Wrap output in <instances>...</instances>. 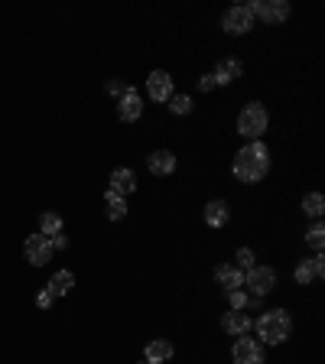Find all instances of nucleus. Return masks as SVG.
Masks as SVG:
<instances>
[{
    "label": "nucleus",
    "instance_id": "nucleus-20",
    "mask_svg": "<svg viewBox=\"0 0 325 364\" xmlns=\"http://www.w3.org/2000/svg\"><path fill=\"white\" fill-rule=\"evenodd\" d=\"M104 212H108L111 221H124V218H127V199L108 189V192H104Z\"/></svg>",
    "mask_w": 325,
    "mask_h": 364
},
{
    "label": "nucleus",
    "instance_id": "nucleus-8",
    "mask_svg": "<svg viewBox=\"0 0 325 364\" xmlns=\"http://www.w3.org/2000/svg\"><path fill=\"white\" fill-rule=\"evenodd\" d=\"M23 254H26V260H29L33 267H46L56 251H52V241L36 231V234H29V238L23 241Z\"/></svg>",
    "mask_w": 325,
    "mask_h": 364
},
{
    "label": "nucleus",
    "instance_id": "nucleus-2",
    "mask_svg": "<svg viewBox=\"0 0 325 364\" xmlns=\"http://www.w3.org/2000/svg\"><path fill=\"white\" fill-rule=\"evenodd\" d=\"M254 332L261 345H283L293 335V315L287 309H267L263 315H257Z\"/></svg>",
    "mask_w": 325,
    "mask_h": 364
},
{
    "label": "nucleus",
    "instance_id": "nucleus-27",
    "mask_svg": "<svg viewBox=\"0 0 325 364\" xmlns=\"http://www.w3.org/2000/svg\"><path fill=\"white\" fill-rule=\"evenodd\" d=\"M127 91H130V85L121 82V78H111V82H108V95H114V98H121V95H127Z\"/></svg>",
    "mask_w": 325,
    "mask_h": 364
},
{
    "label": "nucleus",
    "instance_id": "nucleus-21",
    "mask_svg": "<svg viewBox=\"0 0 325 364\" xmlns=\"http://www.w3.org/2000/svg\"><path fill=\"white\" fill-rule=\"evenodd\" d=\"M65 231V221L59 212H43L39 215V234H46V238H56V234H62Z\"/></svg>",
    "mask_w": 325,
    "mask_h": 364
},
{
    "label": "nucleus",
    "instance_id": "nucleus-11",
    "mask_svg": "<svg viewBox=\"0 0 325 364\" xmlns=\"http://www.w3.org/2000/svg\"><path fill=\"white\" fill-rule=\"evenodd\" d=\"M117 117L124 121V124H134V121H140L143 117V98H140V91L130 85V91L127 95H121L117 98Z\"/></svg>",
    "mask_w": 325,
    "mask_h": 364
},
{
    "label": "nucleus",
    "instance_id": "nucleus-12",
    "mask_svg": "<svg viewBox=\"0 0 325 364\" xmlns=\"http://www.w3.org/2000/svg\"><path fill=\"white\" fill-rule=\"evenodd\" d=\"M221 328H225L231 339H241V335H250V332H254V319H250V313L228 309V313L221 315Z\"/></svg>",
    "mask_w": 325,
    "mask_h": 364
},
{
    "label": "nucleus",
    "instance_id": "nucleus-26",
    "mask_svg": "<svg viewBox=\"0 0 325 364\" xmlns=\"http://www.w3.org/2000/svg\"><path fill=\"white\" fill-rule=\"evenodd\" d=\"M248 300H250L248 289H231V293H228V302H231V309H241V313H248Z\"/></svg>",
    "mask_w": 325,
    "mask_h": 364
},
{
    "label": "nucleus",
    "instance_id": "nucleus-16",
    "mask_svg": "<svg viewBox=\"0 0 325 364\" xmlns=\"http://www.w3.org/2000/svg\"><path fill=\"white\" fill-rule=\"evenodd\" d=\"M176 354V345L169 339H150L143 348V361L147 364H166Z\"/></svg>",
    "mask_w": 325,
    "mask_h": 364
},
{
    "label": "nucleus",
    "instance_id": "nucleus-29",
    "mask_svg": "<svg viewBox=\"0 0 325 364\" xmlns=\"http://www.w3.org/2000/svg\"><path fill=\"white\" fill-rule=\"evenodd\" d=\"M215 88V78H212V72H205V75H199V91L205 95V91H212Z\"/></svg>",
    "mask_w": 325,
    "mask_h": 364
},
{
    "label": "nucleus",
    "instance_id": "nucleus-23",
    "mask_svg": "<svg viewBox=\"0 0 325 364\" xmlns=\"http://www.w3.org/2000/svg\"><path fill=\"white\" fill-rule=\"evenodd\" d=\"M306 244H309L315 254H322V247H325V225L322 221H315V225L306 231Z\"/></svg>",
    "mask_w": 325,
    "mask_h": 364
},
{
    "label": "nucleus",
    "instance_id": "nucleus-22",
    "mask_svg": "<svg viewBox=\"0 0 325 364\" xmlns=\"http://www.w3.org/2000/svg\"><path fill=\"white\" fill-rule=\"evenodd\" d=\"M302 212L309 215V218H322V212H325V199H322V192H306L302 195Z\"/></svg>",
    "mask_w": 325,
    "mask_h": 364
},
{
    "label": "nucleus",
    "instance_id": "nucleus-17",
    "mask_svg": "<svg viewBox=\"0 0 325 364\" xmlns=\"http://www.w3.org/2000/svg\"><path fill=\"white\" fill-rule=\"evenodd\" d=\"M108 189L127 199V195L137 189V173H134V169H127V166H117V169L111 173V179H108Z\"/></svg>",
    "mask_w": 325,
    "mask_h": 364
},
{
    "label": "nucleus",
    "instance_id": "nucleus-25",
    "mask_svg": "<svg viewBox=\"0 0 325 364\" xmlns=\"http://www.w3.org/2000/svg\"><path fill=\"white\" fill-rule=\"evenodd\" d=\"M254 260H257V254L250 251V247H238V254H234V267H238V270H250V267H257Z\"/></svg>",
    "mask_w": 325,
    "mask_h": 364
},
{
    "label": "nucleus",
    "instance_id": "nucleus-10",
    "mask_svg": "<svg viewBox=\"0 0 325 364\" xmlns=\"http://www.w3.org/2000/svg\"><path fill=\"white\" fill-rule=\"evenodd\" d=\"M325 276V257L322 254H315L309 260H300L296 270H293V280L300 283V287H309V283H319Z\"/></svg>",
    "mask_w": 325,
    "mask_h": 364
},
{
    "label": "nucleus",
    "instance_id": "nucleus-30",
    "mask_svg": "<svg viewBox=\"0 0 325 364\" xmlns=\"http://www.w3.org/2000/svg\"><path fill=\"white\" fill-rule=\"evenodd\" d=\"M52 241V251H69V238H65V231L62 234H56V238H49Z\"/></svg>",
    "mask_w": 325,
    "mask_h": 364
},
{
    "label": "nucleus",
    "instance_id": "nucleus-4",
    "mask_svg": "<svg viewBox=\"0 0 325 364\" xmlns=\"http://www.w3.org/2000/svg\"><path fill=\"white\" fill-rule=\"evenodd\" d=\"M244 289H248L250 296L267 300V296L276 289V270H274V267H263V264L244 270Z\"/></svg>",
    "mask_w": 325,
    "mask_h": 364
},
{
    "label": "nucleus",
    "instance_id": "nucleus-3",
    "mask_svg": "<svg viewBox=\"0 0 325 364\" xmlns=\"http://www.w3.org/2000/svg\"><path fill=\"white\" fill-rule=\"evenodd\" d=\"M267 127H270V114H267V108H263L261 101H250V104H244L238 114V134L244 140H261L263 134H267Z\"/></svg>",
    "mask_w": 325,
    "mask_h": 364
},
{
    "label": "nucleus",
    "instance_id": "nucleus-15",
    "mask_svg": "<svg viewBox=\"0 0 325 364\" xmlns=\"http://www.w3.org/2000/svg\"><path fill=\"white\" fill-rule=\"evenodd\" d=\"M202 218H205L208 228H225L228 221H231V205H228L225 199H212L202 208Z\"/></svg>",
    "mask_w": 325,
    "mask_h": 364
},
{
    "label": "nucleus",
    "instance_id": "nucleus-18",
    "mask_svg": "<svg viewBox=\"0 0 325 364\" xmlns=\"http://www.w3.org/2000/svg\"><path fill=\"white\" fill-rule=\"evenodd\" d=\"M215 280H218V287H225V293L244 289V270H238L234 264H218L215 267Z\"/></svg>",
    "mask_w": 325,
    "mask_h": 364
},
{
    "label": "nucleus",
    "instance_id": "nucleus-31",
    "mask_svg": "<svg viewBox=\"0 0 325 364\" xmlns=\"http://www.w3.org/2000/svg\"><path fill=\"white\" fill-rule=\"evenodd\" d=\"M140 364H147V361H140Z\"/></svg>",
    "mask_w": 325,
    "mask_h": 364
},
{
    "label": "nucleus",
    "instance_id": "nucleus-9",
    "mask_svg": "<svg viewBox=\"0 0 325 364\" xmlns=\"http://www.w3.org/2000/svg\"><path fill=\"white\" fill-rule=\"evenodd\" d=\"M147 95H150V101H156V104H166V101L176 95L173 75L162 72V69H153L150 75H147Z\"/></svg>",
    "mask_w": 325,
    "mask_h": 364
},
{
    "label": "nucleus",
    "instance_id": "nucleus-24",
    "mask_svg": "<svg viewBox=\"0 0 325 364\" xmlns=\"http://www.w3.org/2000/svg\"><path fill=\"white\" fill-rule=\"evenodd\" d=\"M166 104H169V111L179 114V117L192 114V108H195V104H192V95H173V98L166 101Z\"/></svg>",
    "mask_w": 325,
    "mask_h": 364
},
{
    "label": "nucleus",
    "instance_id": "nucleus-5",
    "mask_svg": "<svg viewBox=\"0 0 325 364\" xmlns=\"http://www.w3.org/2000/svg\"><path fill=\"white\" fill-rule=\"evenodd\" d=\"M244 7L250 10L254 20H263L267 26L283 23L289 16V0H248Z\"/></svg>",
    "mask_w": 325,
    "mask_h": 364
},
{
    "label": "nucleus",
    "instance_id": "nucleus-7",
    "mask_svg": "<svg viewBox=\"0 0 325 364\" xmlns=\"http://www.w3.org/2000/svg\"><path fill=\"white\" fill-rule=\"evenodd\" d=\"M231 361L234 364H267V352L257 339H248L241 335L234 345H231Z\"/></svg>",
    "mask_w": 325,
    "mask_h": 364
},
{
    "label": "nucleus",
    "instance_id": "nucleus-6",
    "mask_svg": "<svg viewBox=\"0 0 325 364\" xmlns=\"http://www.w3.org/2000/svg\"><path fill=\"white\" fill-rule=\"evenodd\" d=\"M221 29H225L228 36H248L250 29H254V16L244 3L238 7H228L225 16H221Z\"/></svg>",
    "mask_w": 325,
    "mask_h": 364
},
{
    "label": "nucleus",
    "instance_id": "nucleus-13",
    "mask_svg": "<svg viewBox=\"0 0 325 364\" xmlns=\"http://www.w3.org/2000/svg\"><path fill=\"white\" fill-rule=\"evenodd\" d=\"M241 75H244V62L234 59V56H225V59L215 62V72H212L215 88H218V85H231V82H238Z\"/></svg>",
    "mask_w": 325,
    "mask_h": 364
},
{
    "label": "nucleus",
    "instance_id": "nucleus-14",
    "mask_svg": "<svg viewBox=\"0 0 325 364\" xmlns=\"http://www.w3.org/2000/svg\"><path fill=\"white\" fill-rule=\"evenodd\" d=\"M176 166H179V160H176L173 150H153L147 156V169H150L153 176H173Z\"/></svg>",
    "mask_w": 325,
    "mask_h": 364
},
{
    "label": "nucleus",
    "instance_id": "nucleus-19",
    "mask_svg": "<svg viewBox=\"0 0 325 364\" xmlns=\"http://www.w3.org/2000/svg\"><path fill=\"white\" fill-rule=\"evenodd\" d=\"M72 287H75V274H72V270H56L46 289H49L52 296L59 300V296H69V293H72Z\"/></svg>",
    "mask_w": 325,
    "mask_h": 364
},
{
    "label": "nucleus",
    "instance_id": "nucleus-1",
    "mask_svg": "<svg viewBox=\"0 0 325 364\" xmlns=\"http://www.w3.org/2000/svg\"><path fill=\"white\" fill-rule=\"evenodd\" d=\"M231 173H234V179L244 182V186L261 182V179L270 173V150H267V143H263V140H250V143H244V147L234 153Z\"/></svg>",
    "mask_w": 325,
    "mask_h": 364
},
{
    "label": "nucleus",
    "instance_id": "nucleus-28",
    "mask_svg": "<svg viewBox=\"0 0 325 364\" xmlns=\"http://www.w3.org/2000/svg\"><path fill=\"white\" fill-rule=\"evenodd\" d=\"M52 302H56V296H52L49 289H43V293L36 296V306H39V309H52Z\"/></svg>",
    "mask_w": 325,
    "mask_h": 364
}]
</instances>
